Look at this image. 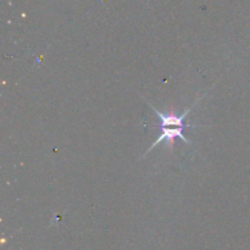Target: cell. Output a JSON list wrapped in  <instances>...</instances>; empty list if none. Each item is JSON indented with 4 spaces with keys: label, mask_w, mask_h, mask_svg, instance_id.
Returning <instances> with one entry per match:
<instances>
[{
    "label": "cell",
    "mask_w": 250,
    "mask_h": 250,
    "mask_svg": "<svg viewBox=\"0 0 250 250\" xmlns=\"http://www.w3.org/2000/svg\"><path fill=\"white\" fill-rule=\"evenodd\" d=\"M205 94H207V93H203L202 95H199V97L197 98V100H195V102L193 103L192 105H190V107H188L187 110H185V111H183L181 115L175 114L173 111L168 112V114H164V112L156 110V107L154 106L153 104H150L149 102H146L149 104V106H150L151 109L154 110V112H155V114L158 115L159 117H160V120H161V126H160L161 134L158 137V138L155 139V142L151 144L150 148H149L148 150L146 151V154L143 155V158H146V156L148 155V154L150 153V151L153 150V149L155 148L158 144H160L161 142H164V141L167 142V144H168L167 146H168V149H170V150H172V149H173V142H175L176 138L182 139V141L186 142L188 146H192V142H190L189 139H188L187 137L183 134V131H185L186 128H189V127H195V128H199V127H203V126H192V125H185V124H183V121H185L186 117L188 116V114L192 111L193 107H194L195 105H197L198 103H199L200 100L203 99V97H205Z\"/></svg>",
    "instance_id": "1"
}]
</instances>
